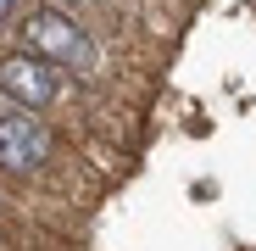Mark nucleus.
Segmentation results:
<instances>
[{
  "label": "nucleus",
  "mask_w": 256,
  "mask_h": 251,
  "mask_svg": "<svg viewBox=\"0 0 256 251\" xmlns=\"http://www.w3.org/2000/svg\"><path fill=\"white\" fill-rule=\"evenodd\" d=\"M22 45H28L34 56H45L50 67H78V73H95V67H100V56H95V45H90V34H84V23L67 17V12H50V6L22 17Z\"/></svg>",
  "instance_id": "f257e3e1"
},
{
  "label": "nucleus",
  "mask_w": 256,
  "mask_h": 251,
  "mask_svg": "<svg viewBox=\"0 0 256 251\" xmlns=\"http://www.w3.org/2000/svg\"><path fill=\"white\" fill-rule=\"evenodd\" d=\"M0 95L17 101L22 112H45L62 101V78L45 56H34V51H12V56H0Z\"/></svg>",
  "instance_id": "f03ea898"
},
{
  "label": "nucleus",
  "mask_w": 256,
  "mask_h": 251,
  "mask_svg": "<svg viewBox=\"0 0 256 251\" xmlns=\"http://www.w3.org/2000/svg\"><path fill=\"white\" fill-rule=\"evenodd\" d=\"M50 151H56V140H50V129L34 112L0 117V167L6 173H39L50 162Z\"/></svg>",
  "instance_id": "7ed1b4c3"
},
{
  "label": "nucleus",
  "mask_w": 256,
  "mask_h": 251,
  "mask_svg": "<svg viewBox=\"0 0 256 251\" xmlns=\"http://www.w3.org/2000/svg\"><path fill=\"white\" fill-rule=\"evenodd\" d=\"M0 251H6V234H0Z\"/></svg>",
  "instance_id": "20e7f679"
}]
</instances>
